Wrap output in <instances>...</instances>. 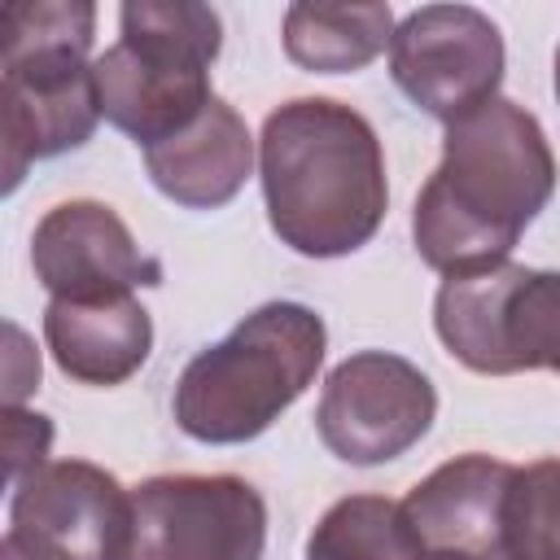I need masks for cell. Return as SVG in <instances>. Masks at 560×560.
<instances>
[{
  "label": "cell",
  "mask_w": 560,
  "mask_h": 560,
  "mask_svg": "<svg viewBox=\"0 0 560 560\" xmlns=\"http://www.w3.org/2000/svg\"><path fill=\"white\" fill-rule=\"evenodd\" d=\"M144 171L166 201L184 210H219L254 171V136L245 118L214 96L192 127L144 149Z\"/></svg>",
  "instance_id": "cell-12"
},
{
  "label": "cell",
  "mask_w": 560,
  "mask_h": 560,
  "mask_svg": "<svg viewBox=\"0 0 560 560\" xmlns=\"http://www.w3.org/2000/svg\"><path fill=\"white\" fill-rule=\"evenodd\" d=\"M433 416L438 389L411 359L354 350L324 381L315 433L337 459L372 468L407 455L433 429Z\"/></svg>",
  "instance_id": "cell-8"
},
{
  "label": "cell",
  "mask_w": 560,
  "mask_h": 560,
  "mask_svg": "<svg viewBox=\"0 0 560 560\" xmlns=\"http://www.w3.org/2000/svg\"><path fill=\"white\" fill-rule=\"evenodd\" d=\"M52 442V424L39 411H22V407H4V468H9V486L22 481L31 468L44 464Z\"/></svg>",
  "instance_id": "cell-18"
},
{
  "label": "cell",
  "mask_w": 560,
  "mask_h": 560,
  "mask_svg": "<svg viewBox=\"0 0 560 560\" xmlns=\"http://www.w3.org/2000/svg\"><path fill=\"white\" fill-rule=\"evenodd\" d=\"M494 560H560V459L512 468Z\"/></svg>",
  "instance_id": "cell-17"
},
{
  "label": "cell",
  "mask_w": 560,
  "mask_h": 560,
  "mask_svg": "<svg viewBox=\"0 0 560 560\" xmlns=\"http://www.w3.org/2000/svg\"><path fill=\"white\" fill-rule=\"evenodd\" d=\"M424 542L402 503L385 494L337 499L306 538V560H424Z\"/></svg>",
  "instance_id": "cell-16"
},
{
  "label": "cell",
  "mask_w": 560,
  "mask_h": 560,
  "mask_svg": "<svg viewBox=\"0 0 560 560\" xmlns=\"http://www.w3.org/2000/svg\"><path fill=\"white\" fill-rule=\"evenodd\" d=\"M442 346L481 376L556 372L560 376V271L499 262L451 276L433 298Z\"/></svg>",
  "instance_id": "cell-6"
},
{
  "label": "cell",
  "mask_w": 560,
  "mask_h": 560,
  "mask_svg": "<svg viewBox=\"0 0 560 560\" xmlns=\"http://www.w3.org/2000/svg\"><path fill=\"white\" fill-rule=\"evenodd\" d=\"M9 376H4V407H18L35 385H39V354L26 346V332L18 324H9Z\"/></svg>",
  "instance_id": "cell-19"
},
{
  "label": "cell",
  "mask_w": 560,
  "mask_h": 560,
  "mask_svg": "<svg viewBox=\"0 0 560 560\" xmlns=\"http://www.w3.org/2000/svg\"><path fill=\"white\" fill-rule=\"evenodd\" d=\"M267 223L302 258L363 249L389 210L376 127L346 101L298 96L267 114L258 136Z\"/></svg>",
  "instance_id": "cell-2"
},
{
  "label": "cell",
  "mask_w": 560,
  "mask_h": 560,
  "mask_svg": "<svg viewBox=\"0 0 560 560\" xmlns=\"http://www.w3.org/2000/svg\"><path fill=\"white\" fill-rule=\"evenodd\" d=\"M328 328L302 302H262L223 341L197 350L175 381V424L206 446L267 433L324 368Z\"/></svg>",
  "instance_id": "cell-4"
},
{
  "label": "cell",
  "mask_w": 560,
  "mask_h": 560,
  "mask_svg": "<svg viewBox=\"0 0 560 560\" xmlns=\"http://www.w3.org/2000/svg\"><path fill=\"white\" fill-rule=\"evenodd\" d=\"M394 39L389 4H289L284 52L311 74H354Z\"/></svg>",
  "instance_id": "cell-15"
},
{
  "label": "cell",
  "mask_w": 560,
  "mask_h": 560,
  "mask_svg": "<svg viewBox=\"0 0 560 560\" xmlns=\"http://www.w3.org/2000/svg\"><path fill=\"white\" fill-rule=\"evenodd\" d=\"M0 560H70V556L61 547H52V542H44V538L9 525L4 538H0Z\"/></svg>",
  "instance_id": "cell-20"
},
{
  "label": "cell",
  "mask_w": 560,
  "mask_h": 560,
  "mask_svg": "<svg viewBox=\"0 0 560 560\" xmlns=\"http://www.w3.org/2000/svg\"><path fill=\"white\" fill-rule=\"evenodd\" d=\"M44 341L52 363L79 385H122L136 376L153 350V319L127 298H96V302H66L52 298L44 306Z\"/></svg>",
  "instance_id": "cell-14"
},
{
  "label": "cell",
  "mask_w": 560,
  "mask_h": 560,
  "mask_svg": "<svg viewBox=\"0 0 560 560\" xmlns=\"http://www.w3.org/2000/svg\"><path fill=\"white\" fill-rule=\"evenodd\" d=\"M508 48L490 13L472 4H420L389 39L398 92L438 122H455L499 96Z\"/></svg>",
  "instance_id": "cell-9"
},
{
  "label": "cell",
  "mask_w": 560,
  "mask_h": 560,
  "mask_svg": "<svg viewBox=\"0 0 560 560\" xmlns=\"http://www.w3.org/2000/svg\"><path fill=\"white\" fill-rule=\"evenodd\" d=\"M223 48V22L192 0H127L118 9V44L96 66L101 118L153 149L201 118L214 101L210 66Z\"/></svg>",
  "instance_id": "cell-5"
},
{
  "label": "cell",
  "mask_w": 560,
  "mask_h": 560,
  "mask_svg": "<svg viewBox=\"0 0 560 560\" xmlns=\"http://www.w3.org/2000/svg\"><path fill=\"white\" fill-rule=\"evenodd\" d=\"M31 267L48 298L96 302L162 284V262L144 254L131 228L105 201L74 197L52 206L31 236Z\"/></svg>",
  "instance_id": "cell-10"
},
{
  "label": "cell",
  "mask_w": 560,
  "mask_h": 560,
  "mask_svg": "<svg viewBox=\"0 0 560 560\" xmlns=\"http://www.w3.org/2000/svg\"><path fill=\"white\" fill-rule=\"evenodd\" d=\"M516 464L468 451L438 464L416 490L402 499L424 551H464L494 560L499 542V508Z\"/></svg>",
  "instance_id": "cell-13"
},
{
  "label": "cell",
  "mask_w": 560,
  "mask_h": 560,
  "mask_svg": "<svg viewBox=\"0 0 560 560\" xmlns=\"http://www.w3.org/2000/svg\"><path fill=\"white\" fill-rule=\"evenodd\" d=\"M9 525L26 529L70 560H118L131 529V490L88 459H44L13 481Z\"/></svg>",
  "instance_id": "cell-11"
},
{
  "label": "cell",
  "mask_w": 560,
  "mask_h": 560,
  "mask_svg": "<svg viewBox=\"0 0 560 560\" xmlns=\"http://www.w3.org/2000/svg\"><path fill=\"white\" fill-rule=\"evenodd\" d=\"M551 83H556V101H560V48H556V70H551Z\"/></svg>",
  "instance_id": "cell-21"
},
{
  "label": "cell",
  "mask_w": 560,
  "mask_h": 560,
  "mask_svg": "<svg viewBox=\"0 0 560 560\" xmlns=\"http://www.w3.org/2000/svg\"><path fill=\"white\" fill-rule=\"evenodd\" d=\"M267 499L236 472H166L131 490L118 560H262Z\"/></svg>",
  "instance_id": "cell-7"
},
{
  "label": "cell",
  "mask_w": 560,
  "mask_h": 560,
  "mask_svg": "<svg viewBox=\"0 0 560 560\" xmlns=\"http://www.w3.org/2000/svg\"><path fill=\"white\" fill-rule=\"evenodd\" d=\"M0 35V149L4 192H13L31 162L83 149L101 122L96 66L88 61L96 4L22 0L4 9Z\"/></svg>",
  "instance_id": "cell-3"
},
{
  "label": "cell",
  "mask_w": 560,
  "mask_h": 560,
  "mask_svg": "<svg viewBox=\"0 0 560 560\" xmlns=\"http://www.w3.org/2000/svg\"><path fill=\"white\" fill-rule=\"evenodd\" d=\"M551 192L556 153L542 122L525 105L494 96L446 122L442 162L411 206L416 254L446 280L490 271L512 258Z\"/></svg>",
  "instance_id": "cell-1"
}]
</instances>
